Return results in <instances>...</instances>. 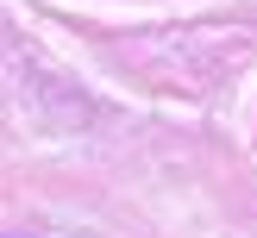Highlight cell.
Returning a JSON list of instances; mask_svg holds the SVG:
<instances>
[]
</instances>
